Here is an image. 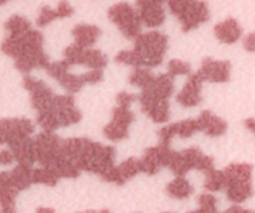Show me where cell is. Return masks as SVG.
<instances>
[{
	"label": "cell",
	"instance_id": "cell-8",
	"mask_svg": "<svg viewBox=\"0 0 255 213\" xmlns=\"http://www.w3.org/2000/svg\"><path fill=\"white\" fill-rule=\"evenodd\" d=\"M65 61L72 65H85L91 70H102L107 65V56L100 50L84 49L74 44L66 47L64 51Z\"/></svg>",
	"mask_w": 255,
	"mask_h": 213
},
{
	"label": "cell",
	"instance_id": "cell-36",
	"mask_svg": "<svg viewBox=\"0 0 255 213\" xmlns=\"http://www.w3.org/2000/svg\"><path fill=\"white\" fill-rule=\"evenodd\" d=\"M193 0H168V7L173 15L181 19L184 15V12L188 10Z\"/></svg>",
	"mask_w": 255,
	"mask_h": 213
},
{
	"label": "cell",
	"instance_id": "cell-23",
	"mask_svg": "<svg viewBox=\"0 0 255 213\" xmlns=\"http://www.w3.org/2000/svg\"><path fill=\"white\" fill-rule=\"evenodd\" d=\"M72 35L75 37V44L84 49H90L92 45L96 44L101 35V30L96 25L80 24L72 29Z\"/></svg>",
	"mask_w": 255,
	"mask_h": 213
},
{
	"label": "cell",
	"instance_id": "cell-33",
	"mask_svg": "<svg viewBox=\"0 0 255 213\" xmlns=\"http://www.w3.org/2000/svg\"><path fill=\"white\" fill-rule=\"evenodd\" d=\"M115 60H116V62H119V64L129 65V66H134V67H141L138 57H137L136 52H134L133 50H122V51H120L119 54L116 55Z\"/></svg>",
	"mask_w": 255,
	"mask_h": 213
},
{
	"label": "cell",
	"instance_id": "cell-2",
	"mask_svg": "<svg viewBox=\"0 0 255 213\" xmlns=\"http://www.w3.org/2000/svg\"><path fill=\"white\" fill-rule=\"evenodd\" d=\"M44 36L37 30H29L22 35H7L2 41L1 50L14 59L16 70L27 74L34 69H45L50 64L49 57L42 50Z\"/></svg>",
	"mask_w": 255,
	"mask_h": 213
},
{
	"label": "cell",
	"instance_id": "cell-35",
	"mask_svg": "<svg viewBox=\"0 0 255 213\" xmlns=\"http://www.w3.org/2000/svg\"><path fill=\"white\" fill-rule=\"evenodd\" d=\"M56 19H59V14H57L56 10L51 9L50 6H42L40 10L39 17L36 20V25L39 27H44Z\"/></svg>",
	"mask_w": 255,
	"mask_h": 213
},
{
	"label": "cell",
	"instance_id": "cell-6",
	"mask_svg": "<svg viewBox=\"0 0 255 213\" xmlns=\"http://www.w3.org/2000/svg\"><path fill=\"white\" fill-rule=\"evenodd\" d=\"M22 86L30 92V102H31V106L36 110L37 115L56 112V110H55L56 95L42 80H37L31 76H25L22 79Z\"/></svg>",
	"mask_w": 255,
	"mask_h": 213
},
{
	"label": "cell",
	"instance_id": "cell-32",
	"mask_svg": "<svg viewBox=\"0 0 255 213\" xmlns=\"http://www.w3.org/2000/svg\"><path fill=\"white\" fill-rule=\"evenodd\" d=\"M168 74L176 77L178 75H189L191 74V65L182 60L173 59L168 62Z\"/></svg>",
	"mask_w": 255,
	"mask_h": 213
},
{
	"label": "cell",
	"instance_id": "cell-22",
	"mask_svg": "<svg viewBox=\"0 0 255 213\" xmlns=\"http://www.w3.org/2000/svg\"><path fill=\"white\" fill-rule=\"evenodd\" d=\"M173 76L167 72V74H162L159 76L154 77L153 82L151 86L146 90H142L143 92L152 95L153 97L159 100H168L172 96L174 91V82Z\"/></svg>",
	"mask_w": 255,
	"mask_h": 213
},
{
	"label": "cell",
	"instance_id": "cell-26",
	"mask_svg": "<svg viewBox=\"0 0 255 213\" xmlns=\"http://www.w3.org/2000/svg\"><path fill=\"white\" fill-rule=\"evenodd\" d=\"M116 167L121 186L126 184L129 179H133L134 176H137L141 172V162H139V160L134 159V157L127 159L126 161L121 162Z\"/></svg>",
	"mask_w": 255,
	"mask_h": 213
},
{
	"label": "cell",
	"instance_id": "cell-24",
	"mask_svg": "<svg viewBox=\"0 0 255 213\" xmlns=\"http://www.w3.org/2000/svg\"><path fill=\"white\" fill-rule=\"evenodd\" d=\"M9 150H11V152L14 154V157L17 161V164L32 166L36 162L34 139H31V137L11 145Z\"/></svg>",
	"mask_w": 255,
	"mask_h": 213
},
{
	"label": "cell",
	"instance_id": "cell-21",
	"mask_svg": "<svg viewBox=\"0 0 255 213\" xmlns=\"http://www.w3.org/2000/svg\"><path fill=\"white\" fill-rule=\"evenodd\" d=\"M241 25L237 21L234 17H228L224 21L219 22L214 26V34L219 41L224 42V44H234L238 41L242 36Z\"/></svg>",
	"mask_w": 255,
	"mask_h": 213
},
{
	"label": "cell",
	"instance_id": "cell-14",
	"mask_svg": "<svg viewBox=\"0 0 255 213\" xmlns=\"http://www.w3.org/2000/svg\"><path fill=\"white\" fill-rule=\"evenodd\" d=\"M141 109L149 119L156 124H164L169 120V102L168 100H159L147 92L138 95Z\"/></svg>",
	"mask_w": 255,
	"mask_h": 213
},
{
	"label": "cell",
	"instance_id": "cell-18",
	"mask_svg": "<svg viewBox=\"0 0 255 213\" xmlns=\"http://www.w3.org/2000/svg\"><path fill=\"white\" fill-rule=\"evenodd\" d=\"M204 80L197 71L187 80L182 91L177 95V102L183 107H194L202 101V85Z\"/></svg>",
	"mask_w": 255,
	"mask_h": 213
},
{
	"label": "cell",
	"instance_id": "cell-39",
	"mask_svg": "<svg viewBox=\"0 0 255 213\" xmlns=\"http://www.w3.org/2000/svg\"><path fill=\"white\" fill-rule=\"evenodd\" d=\"M82 75H84V79L86 81V84L90 85L97 84V82L102 81V79H104V71L102 70H90V71L85 72Z\"/></svg>",
	"mask_w": 255,
	"mask_h": 213
},
{
	"label": "cell",
	"instance_id": "cell-34",
	"mask_svg": "<svg viewBox=\"0 0 255 213\" xmlns=\"http://www.w3.org/2000/svg\"><path fill=\"white\" fill-rule=\"evenodd\" d=\"M69 67L70 65L67 64L65 60H61V61L50 62V64L45 67V70H46V72L50 75V76L54 77L55 80H59L62 75L66 74Z\"/></svg>",
	"mask_w": 255,
	"mask_h": 213
},
{
	"label": "cell",
	"instance_id": "cell-31",
	"mask_svg": "<svg viewBox=\"0 0 255 213\" xmlns=\"http://www.w3.org/2000/svg\"><path fill=\"white\" fill-rule=\"evenodd\" d=\"M59 177L54 171L45 167H37L34 169V184L45 185V186L54 187L59 182Z\"/></svg>",
	"mask_w": 255,
	"mask_h": 213
},
{
	"label": "cell",
	"instance_id": "cell-45",
	"mask_svg": "<svg viewBox=\"0 0 255 213\" xmlns=\"http://www.w3.org/2000/svg\"><path fill=\"white\" fill-rule=\"evenodd\" d=\"M189 213H219V212L218 211H211V210H206V209H202V207H199L198 210H194V211H192Z\"/></svg>",
	"mask_w": 255,
	"mask_h": 213
},
{
	"label": "cell",
	"instance_id": "cell-10",
	"mask_svg": "<svg viewBox=\"0 0 255 213\" xmlns=\"http://www.w3.org/2000/svg\"><path fill=\"white\" fill-rule=\"evenodd\" d=\"M35 126L29 119H2L0 121V142L2 145H11L22 140L30 139Z\"/></svg>",
	"mask_w": 255,
	"mask_h": 213
},
{
	"label": "cell",
	"instance_id": "cell-27",
	"mask_svg": "<svg viewBox=\"0 0 255 213\" xmlns=\"http://www.w3.org/2000/svg\"><path fill=\"white\" fill-rule=\"evenodd\" d=\"M57 81H59V84L66 90L69 95L76 94V92H79L80 90L86 85V81H85L84 79V75L70 74L69 71H67L66 74L62 75Z\"/></svg>",
	"mask_w": 255,
	"mask_h": 213
},
{
	"label": "cell",
	"instance_id": "cell-46",
	"mask_svg": "<svg viewBox=\"0 0 255 213\" xmlns=\"http://www.w3.org/2000/svg\"><path fill=\"white\" fill-rule=\"evenodd\" d=\"M79 213H110V211H107V210H102V211H100V212H96V211H85V212H79Z\"/></svg>",
	"mask_w": 255,
	"mask_h": 213
},
{
	"label": "cell",
	"instance_id": "cell-40",
	"mask_svg": "<svg viewBox=\"0 0 255 213\" xmlns=\"http://www.w3.org/2000/svg\"><path fill=\"white\" fill-rule=\"evenodd\" d=\"M57 14H59V17H69L74 14V7L69 4V1L66 0H62V1L59 2L57 5V9H56Z\"/></svg>",
	"mask_w": 255,
	"mask_h": 213
},
{
	"label": "cell",
	"instance_id": "cell-19",
	"mask_svg": "<svg viewBox=\"0 0 255 213\" xmlns=\"http://www.w3.org/2000/svg\"><path fill=\"white\" fill-rule=\"evenodd\" d=\"M209 19V9L206 1L193 0L191 6L188 7L183 16L179 19L182 24V30L184 32L196 29L199 25L206 22Z\"/></svg>",
	"mask_w": 255,
	"mask_h": 213
},
{
	"label": "cell",
	"instance_id": "cell-28",
	"mask_svg": "<svg viewBox=\"0 0 255 213\" xmlns=\"http://www.w3.org/2000/svg\"><path fill=\"white\" fill-rule=\"evenodd\" d=\"M153 75L149 72V70L142 69V67H136L131 75H129V84L138 87L141 90L148 89L154 80Z\"/></svg>",
	"mask_w": 255,
	"mask_h": 213
},
{
	"label": "cell",
	"instance_id": "cell-20",
	"mask_svg": "<svg viewBox=\"0 0 255 213\" xmlns=\"http://www.w3.org/2000/svg\"><path fill=\"white\" fill-rule=\"evenodd\" d=\"M199 121L202 125V132L211 137H219L228 130V124L223 119L218 117L209 110H204L199 115Z\"/></svg>",
	"mask_w": 255,
	"mask_h": 213
},
{
	"label": "cell",
	"instance_id": "cell-30",
	"mask_svg": "<svg viewBox=\"0 0 255 213\" xmlns=\"http://www.w3.org/2000/svg\"><path fill=\"white\" fill-rule=\"evenodd\" d=\"M5 29L9 32V35H22L31 30V24L27 19L20 16V15H14L5 22Z\"/></svg>",
	"mask_w": 255,
	"mask_h": 213
},
{
	"label": "cell",
	"instance_id": "cell-12",
	"mask_svg": "<svg viewBox=\"0 0 255 213\" xmlns=\"http://www.w3.org/2000/svg\"><path fill=\"white\" fill-rule=\"evenodd\" d=\"M34 184V169L32 166L17 164L11 171H4L0 175V185L9 186L20 192L29 189Z\"/></svg>",
	"mask_w": 255,
	"mask_h": 213
},
{
	"label": "cell",
	"instance_id": "cell-42",
	"mask_svg": "<svg viewBox=\"0 0 255 213\" xmlns=\"http://www.w3.org/2000/svg\"><path fill=\"white\" fill-rule=\"evenodd\" d=\"M244 49L249 52H255V32H251L247 35L243 41Z\"/></svg>",
	"mask_w": 255,
	"mask_h": 213
},
{
	"label": "cell",
	"instance_id": "cell-15",
	"mask_svg": "<svg viewBox=\"0 0 255 213\" xmlns=\"http://www.w3.org/2000/svg\"><path fill=\"white\" fill-rule=\"evenodd\" d=\"M166 0H136L137 12L142 24L148 27L161 26L166 19L162 2Z\"/></svg>",
	"mask_w": 255,
	"mask_h": 213
},
{
	"label": "cell",
	"instance_id": "cell-3",
	"mask_svg": "<svg viewBox=\"0 0 255 213\" xmlns=\"http://www.w3.org/2000/svg\"><path fill=\"white\" fill-rule=\"evenodd\" d=\"M223 171L226 175V191L229 201L233 204H243L253 196L252 165L232 164Z\"/></svg>",
	"mask_w": 255,
	"mask_h": 213
},
{
	"label": "cell",
	"instance_id": "cell-11",
	"mask_svg": "<svg viewBox=\"0 0 255 213\" xmlns=\"http://www.w3.org/2000/svg\"><path fill=\"white\" fill-rule=\"evenodd\" d=\"M134 120L129 107L116 106L112 110V120L104 129V136L110 141H121L128 137V127Z\"/></svg>",
	"mask_w": 255,
	"mask_h": 213
},
{
	"label": "cell",
	"instance_id": "cell-29",
	"mask_svg": "<svg viewBox=\"0 0 255 213\" xmlns=\"http://www.w3.org/2000/svg\"><path fill=\"white\" fill-rule=\"evenodd\" d=\"M204 189L209 192H218L222 190H226V175L224 171H213L206 174L204 179Z\"/></svg>",
	"mask_w": 255,
	"mask_h": 213
},
{
	"label": "cell",
	"instance_id": "cell-48",
	"mask_svg": "<svg viewBox=\"0 0 255 213\" xmlns=\"http://www.w3.org/2000/svg\"><path fill=\"white\" fill-rule=\"evenodd\" d=\"M164 213H172V212H164Z\"/></svg>",
	"mask_w": 255,
	"mask_h": 213
},
{
	"label": "cell",
	"instance_id": "cell-4",
	"mask_svg": "<svg viewBox=\"0 0 255 213\" xmlns=\"http://www.w3.org/2000/svg\"><path fill=\"white\" fill-rule=\"evenodd\" d=\"M168 46V37L158 31L141 34L134 41L133 51L139 60V65L156 67L163 61Z\"/></svg>",
	"mask_w": 255,
	"mask_h": 213
},
{
	"label": "cell",
	"instance_id": "cell-38",
	"mask_svg": "<svg viewBox=\"0 0 255 213\" xmlns=\"http://www.w3.org/2000/svg\"><path fill=\"white\" fill-rule=\"evenodd\" d=\"M136 99H138V96H136V95L128 94V92H126V91H121L116 96L117 106L129 107V106H131L132 102H133Z\"/></svg>",
	"mask_w": 255,
	"mask_h": 213
},
{
	"label": "cell",
	"instance_id": "cell-16",
	"mask_svg": "<svg viewBox=\"0 0 255 213\" xmlns=\"http://www.w3.org/2000/svg\"><path fill=\"white\" fill-rule=\"evenodd\" d=\"M55 110H56L60 127L72 126L82 119L81 112L75 106V99L72 95H56Z\"/></svg>",
	"mask_w": 255,
	"mask_h": 213
},
{
	"label": "cell",
	"instance_id": "cell-1",
	"mask_svg": "<svg viewBox=\"0 0 255 213\" xmlns=\"http://www.w3.org/2000/svg\"><path fill=\"white\" fill-rule=\"evenodd\" d=\"M61 155L75 165L80 171L99 175L104 179L115 167V149L86 137L62 140Z\"/></svg>",
	"mask_w": 255,
	"mask_h": 213
},
{
	"label": "cell",
	"instance_id": "cell-25",
	"mask_svg": "<svg viewBox=\"0 0 255 213\" xmlns=\"http://www.w3.org/2000/svg\"><path fill=\"white\" fill-rule=\"evenodd\" d=\"M167 194L169 195V197L176 200H186L193 192V187L189 184L188 180L184 176H178L173 180V181L169 182L166 186Z\"/></svg>",
	"mask_w": 255,
	"mask_h": 213
},
{
	"label": "cell",
	"instance_id": "cell-37",
	"mask_svg": "<svg viewBox=\"0 0 255 213\" xmlns=\"http://www.w3.org/2000/svg\"><path fill=\"white\" fill-rule=\"evenodd\" d=\"M199 207L211 211H217V199L211 194H203L198 197Z\"/></svg>",
	"mask_w": 255,
	"mask_h": 213
},
{
	"label": "cell",
	"instance_id": "cell-13",
	"mask_svg": "<svg viewBox=\"0 0 255 213\" xmlns=\"http://www.w3.org/2000/svg\"><path fill=\"white\" fill-rule=\"evenodd\" d=\"M202 131V125L199 119H189L183 121L174 122V124L167 125L163 129L159 130L158 136L161 142L163 144H171L172 139L176 136L182 139H189L197 132Z\"/></svg>",
	"mask_w": 255,
	"mask_h": 213
},
{
	"label": "cell",
	"instance_id": "cell-5",
	"mask_svg": "<svg viewBox=\"0 0 255 213\" xmlns=\"http://www.w3.org/2000/svg\"><path fill=\"white\" fill-rule=\"evenodd\" d=\"M109 19L116 25L127 39H134L141 35V19L133 7L127 2H117L109 9Z\"/></svg>",
	"mask_w": 255,
	"mask_h": 213
},
{
	"label": "cell",
	"instance_id": "cell-7",
	"mask_svg": "<svg viewBox=\"0 0 255 213\" xmlns=\"http://www.w3.org/2000/svg\"><path fill=\"white\" fill-rule=\"evenodd\" d=\"M62 140L54 132L42 131L34 139L36 162L45 169H52L60 156Z\"/></svg>",
	"mask_w": 255,
	"mask_h": 213
},
{
	"label": "cell",
	"instance_id": "cell-44",
	"mask_svg": "<svg viewBox=\"0 0 255 213\" xmlns=\"http://www.w3.org/2000/svg\"><path fill=\"white\" fill-rule=\"evenodd\" d=\"M36 213H56L54 209H50V207H39L36 210Z\"/></svg>",
	"mask_w": 255,
	"mask_h": 213
},
{
	"label": "cell",
	"instance_id": "cell-9",
	"mask_svg": "<svg viewBox=\"0 0 255 213\" xmlns=\"http://www.w3.org/2000/svg\"><path fill=\"white\" fill-rule=\"evenodd\" d=\"M173 152L169 144H163V142H159L157 146L147 149L142 159H139L141 172L148 176H154L158 174L162 167L169 166Z\"/></svg>",
	"mask_w": 255,
	"mask_h": 213
},
{
	"label": "cell",
	"instance_id": "cell-17",
	"mask_svg": "<svg viewBox=\"0 0 255 213\" xmlns=\"http://www.w3.org/2000/svg\"><path fill=\"white\" fill-rule=\"evenodd\" d=\"M199 75L204 81L209 82H227L231 77V62L218 61L211 57H207L202 62L201 69L198 70Z\"/></svg>",
	"mask_w": 255,
	"mask_h": 213
},
{
	"label": "cell",
	"instance_id": "cell-47",
	"mask_svg": "<svg viewBox=\"0 0 255 213\" xmlns=\"http://www.w3.org/2000/svg\"><path fill=\"white\" fill-rule=\"evenodd\" d=\"M6 2V0H1V4H5Z\"/></svg>",
	"mask_w": 255,
	"mask_h": 213
},
{
	"label": "cell",
	"instance_id": "cell-49",
	"mask_svg": "<svg viewBox=\"0 0 255 213\" xmlns=\"http://www.w3.org/2000/svg\"><path fill=\"white\" fill-rule=\"evenodd\" d=\"M167 1H168V0H167Z\"/></svg>",
	"mask_w": 255,
	"mask_h": 213
},
{
	"label": "cell",
	"instance_id": "cell-41",
	"mask_svg": "<svg viewBox=\"0 0 255 213\" xmlns=\"http://www.w3.org/2000/svg\"><path fill=\"white\" fill-rule=\"evenodd\" d=\"M14 160L15 157L14 154L11 152V150H1V152H0V162H1L2 166L11 165Z\"/></svg>",
	"mask_w": 255,
	"mask_h": 213
},
{
	"label": "cell",
	"instance_id": "cell-43",
	"mask_svg": "<svg viewBox=\"0 0 255 213\" xmlns=\"http://www.w3.org/2000/svg\"><path fill=\"white\" fill-rule=\"evenodd\" d=\"M222 213H255V212L251 211V210L242 209L241 206H237V205H234V206H232L231 209H228L227 211H224Z\"/></svg>",
	"mask_w": 255,
	"mask_h": 213
}]
</instances>
